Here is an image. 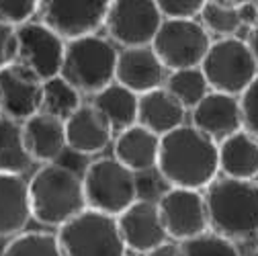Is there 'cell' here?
I'll return each mask as SVG.
<instances>
[{"label": "cell", "instance_id": "34", "mask_svg": "<svg viewBox=\"0 0 258 256\" xmlns=\"http://www.w3.org/2000/svg\"><path fill=\"white\" fill-rule=\"evenodd\" d=\"M146 256H184V252H182V246L178 242H164L162 246L154 248Z\"/></svg>", "mask_w": 258, "mask_h": 256}, {"label": "cell", "instance_id": "21", "mask_svg": "<svg viewBox=\"0 0 258 256\" xmlns=\"http://www.w3.org/2000/svg\"><path fill=\"white\" fill-rule=\"evenodd\" d=\"M186 109L162 86L140 97L138 125L146 127L158 138H164L182 127Z\"/></svg>", "mask_w": 258, "mask_h": 256}, {"label": "cell", "instance_id": "37", "mask_svg": "<svg viewBox=\"0 0 258 256\" xmlns=\"http://www.w3.org/2000/svg\"><path fill=\"white\" fill-rule=\"evenodd\" d=\"M248 256H258V250H256V252H252V254H248Z\"/></svg>", "mask_w": 258, "mask_h": 256}, {"label": "cell", "instance_id": "9", "mask_svg": "<svg viewBox=\"0 0 258 256\" xmlns=\"http://www.w3.org/2000/svg\"><path fill=\"white\" fill-rule=\"evenodd\" d=\"M164 17L152 0H115L109 7L107 31L123 49L150 47L158 35Z\"/></svg>", "mask_w": 258, "mask_h": 256}, {"label": "cell", "instance_id": "27", "mask_svg": "<svg viewBox=\"0 0 258 256\" xmlns=\"http://www.w3.org/2000/svg\"><path fill=\"white\" fill-rule=\"evenodd\" d=\"M240 5L242 3L234 0H207L201 13V25L209 31V35H219V39L236 37L242 27Z\"/></svg>", "mask_w": 258, "mask_h": 256}, {"label": "cell", "instance_id": "12", "mask_svg": "<svg viewBox=\"0 0 258 256\" xmlns=\"http://www.w3.org/2000/svg\"><path fill=\"white\" fill-rule=\"evenodd\" d=\"M19 55L17 61L27 70L33 72L39 80H49L59 76L63 55H66V41L41 21H31L17 29Z\"/></svg>", "mask_w": 258, "mask_h": 256}, {"label": "cell", "instance_id": "7", "mask_svg": "<svg viewBox=\"0 0 258 256\" xmlns=\"http://www.w3.org/2000/svg\"><path fill=\"white\" fill-rule=\"evenodd\" d=\"M63 256H125L117 217L86 209L57 230Z\"/></svg>", "mask_w": 258, "mask_h": 256}, {"label": "cell", "instance_id": "1", "mask_svg": "<svg viewBox=\"0 0 258 256\" xmlns=\"http://www.w3.org/2000/svg\"><path fill=\"white\" fill-rule=\"evenodd\" d=\"M174 188L207 190L219 176V144L192 125H182L160 142L158 166Z\"/></svg>", "mask_w": 258, "mask_h": 256}, {"label": "cell", "instance_id": "10", "mask_svg": "<svg viewBox=\"0 0 258 256\" xmlns=\"http://www.w3.org/2000/svg\"><path fill=\"white\" fill-rule=\"evenodd\" d=\"M111 3L107 0H47L41 3V23L66 43L96 35L105 27Z\"/></svg>", "mask_w": 258, "mask_h": 256}, {"label": "cell", "instance_id": "32", "mask_svg": "<svg viewBox=\"0 0 258 256\" xmlns=\"http://www.w3.org/2000/svg\"><path fill=\"white\" fill-rule=\"evenodd\" d=\"M240 103L244 115V130L258 140V78L240 97Z\"/></svg>", "mask_w": 258, "mask_h": 256}, {"label": "cell", "instance_id": "3", "mask_svg": "<svg viewBox=\"0 0 258 256\" xmlns=\"http://www.w3.org/2000/svg\"><path fill=\"white\" fill-rule=\"evenodd\" d=\"M31 213L45 226L61 228L88 209L84 182L68 166L45 164L29 180Z\"/></svg>", "mask_w": 258, "mask_h": 256}, {"label": "cell", "instance_id": "38", "mask_svg": "<svg viewBox=\"0 0 258 256\" xmlns=\"http://www.w3.org/2000/svg\"><path fill=\"white\" fill-rule=\"evenodd\" d=\"M256 7H258V3H256Z\"/></svg>", "mask_w": 258, "mask_h": 256}, {"label": "cell", "instance_id": "2", "mask_svg": "<svg viewBox=\"0 0 258 256\" xmlns=\"http://www.w3.org/2000/svg\"><path fill=\"white\" fill-rule=\"evenodd\" d=\"M209 230L232 242L258 236V182L219 176L207 190Z\"/></svg>", "mask_w": 258, "mask_h": 256}, {"label": "cell", "instance_id": "18", "mask_svg": "<svg viewBox=\"0 0 258 256\" xmlns=\"http://www.w3.org/2000/svg\"><path fill=\"white\" fill-rule=\"evenodd\" d=\"M25 148L33 162L53 164L68 148L66 140V121H59L51 115L37 113L23 123Z\"/></svg>", "mask_w": 258, "mask_h": 256}, {"label": "cell", "instance_id": "31", "mask_svg": "<svg viewBox=\"0 0 258 256\" xmlns=\"http://www.w3.org/2000/svg\"><path fill=\"white\" fill-rule=\"evenodd\" d=\"M203 0H158L164 21H197L201 19Z\"/></svg>", "mask_w": 258, "mask_h": 256}, {"label": "cell", "instance_id": "25", "mask_svg": "<svg viewBox=\"0 0 258 256\" xmlns=\"http://www.w3.org/2000/svg\"><path fill=\"white\" fill-rule=\"evenodd\" d=\"M82 107L80 92L61 76L43 82L41 90V113L51 115L59 121H68Z\"/></svg>", "mask_w": 258, "mask_h": 256}, {"label": "cell", "instance_id": "16", "mask_svg": "<svg viewBox=\"0 0 258 256\" xmlns=\"http://www.w3.org/2000/svg\"><path fill=\"white\" fill-rule=\"evenodd\" d=\"M166 68L156 51L150 47L121 49L117 59L115 82L136 92L138 97L148 94L166 84Z\"/></svg>", "mask_w": 258, "mask_h": 256}, {"label": "cell", "instance_id": "19", "mask_svg": "<svg viewBox=\"0 0 258 256\" xmlns=\"http://www.w3.org/2000/svg\"><path fill=\"white\" fill-rule=\"evenodd\" d=\"M160 142L162 138H158L150 130L142 125H134L117 136L113 146V158L132 172H146L158 166Z\"/></svg>", "mask_w": 258, "mask_h": 256}, {"label": "cell", "instance_id": "30", "mask_svg": "<svg viewBox=\"0 0 258 256\" xmlns=\"http://www.w3.org/2000/svg\"><path fill=\"white\" fill-rule=\"evenodd\" d=\"M39 9L41 3H37V0H0V23L19 29L31 23V19L39 13Z\"/></svg>", "mask_w": 258, "mask_h": 256}, {"label": "cell", "instance_id": "28", "mask_svg": "<svg viewBox=\"0 0 258 256\" xmlns=\"http://www.w3.org/2000/svg\"><path fill=\"white\" fill-rule=\"evenodd\" d=\"M3 256H63V252L55 234L25 232L5 246Z\"/></svg>", "mask_w": 258, "mask_h": 256}, {"label": "cell", "instance_id": "26", "mask_svg": "<svg viewBox=\"0 0 258 256\" xmlns=\"http://www.w3.org/2000/svg\"><path fill=\"white\" fill-rule=\"evenodd\" d=\"M164 88L184 109H195L211 92V86H209L201 68H188V70L170 72L168 78H166Z\"/></svg>", "mask_w": 258, "mask_h": 256}, {"label": "cell", "instance_id": "17", "mask_svg": "<svg viewBox=\"0 0 258 256\" xmlns=\"http://www.w3.org/2000/svg\"><path fill=\"white\" fill-rule=\"evenodd\" d=\"M113 127L105 115L92 103L82 105L66 121V140L68 148L82 156H92L103 152L113 140Z\"/></svg>", "mask_w": 258, "mask_h": 256}, {"label": "cell", "instance_id": "4", "mask_svg": "<svg viewBox=\"0 0 258 256\" xmlns=\"http://www.w3.org/2000/svg\"><path fill=\"white\" fill-rule=\"evenodd\" d=\"M119 51L99 35L66 43L59 76L68 80L80 94H99L115 82Z\"/></svg>", "mask_w": 258, "mask_h": 256}, {"label": "cell", "instance_id": "8", "mask_svg": "<svg viewBox=\"0 0 258 256\" xmlns=\"http://www.w3.org/2000/svg\"><path fill=\"white\" fill-rule=\"evenodd\" d=\"M213 41L201 21H164L152 49L170 72L201 68Z\"/></svg>", "mask_w": 258, "mask_h": 256}, {"label": "cell", "instance_id": "6", "mask_svg": "<svg viewBox=\"0 0 258 256\" xmlns=\"http://www.w3.org/2000/svg\"><path fill=\"white\" fill-rule=\"evenodd\" d=\"M82 182L88 209L99 213L119 217L138 201L136 172L125 168L115 158H101L88 164Z\"/></svg>", "mask_w": 258, "mask_h": 256}, {"label": "cell", "instance_id": "35", "mask_svg": "<svg viewBox=\"0 0 258 256\" xmlns=\"http://www.w3.org/2000/svg\"><path fill=\"white\" fill-rule=\"evenodd\" d=\"M240 19L242 25H256L258 23V7L256 3H242L240 5Z\"/></svg>", "mask_w": 258, "mask_h": 256}, {"label": "cell", "instance_id": "20", "mask_svg": "<svg viewBox=\"0 0 258 256\" xmlns=\"http://www.w3.org/2000/svg\"><path fill=\"white\" fill-rule=\"evenodd\" d=\"M31 217L29 180L19 174H0V238L19 236Z\"/></svg>", "mask_w": 258, "mask_h": 256}, {"label": "cell", "instance_id": "39", "mask_svg": "<svg viewBox=\"0 0 258 256\" xmlns=\"http://www.w3.org/2000/svg\"><path fill=\"white\" fill-rule=\"evenodd\" d=\"M256 238H258V236H256Z\"/></svg>", "mask_w": 258, "mask_h": 256}, {"label": "cell", "instance_id": "23", "mask_svg": "<svg viewBox=\"0 0 258 256\" xmlns=\"http://www.w3.org/2000/svg\"><path fill=\"white\" fill-rule=\"evenodd\" d=\"M92 105L105 115V119L113 127V132L121 134V132L129 130V127L138 125L140 97L117 82H113L99 94H94Z\"/></svg>", "mask_w": 258, "mask_h": 256}, {"label": "cell", "instance_id": "11", "mask_svg": "<svg viewBox=\"0 0 258 256\" xmlns=\"http://www.w3.org/2000/svg\"><path fill=\"white\" fill-rule=\"evenodd\" d=\"M158 209L168 238L178 244L209 232V213L203 190L170 186L158 199Z\"/></svg>", "mask_w": 258, "mask_h": 256}, {"label": "cell", "instance_id": "15", "mask_svg": "<svg viewBox=\"0 0 258 256\" xmlns=\"http://www.w3.org/2000/svg\"><path fill=\"white\" fill-rule=\"evenodd\" d=\"M192 127L221 144L230 136L244 130L242 103L238 97L211 90L207 97L192 109Z\"/></svg>", "mask_w": 258, "mask_h": 256}, {"label": "cell", "instance_id": "24", "mask_svg": "<svg viewBox=\"0 0 258 256\" xmlns=\"http://www.w3.org/2000/svg\"><path fill=\"white\" fill-rule=\"evenodd\" d=\"M33 164L23 140V123L0 115V174H19Z\"/></svg>", "mask_w": 258, "mask_h": 256}, {"label": "cell", "instance_id": "13", "mask_svg": "<svg viewBox=\"0 0 258 256\" xmlns=\"http://www.w3.org/2000/svg\"><path fill=\"white\" fill-rule=\"evenodd\" d=\"M41 90L39 80L31 70L19 61L0 70V115L25 123L33 115L41 113Z\"/></svg>", "mask_w": 258, "mask_h": 256}, {"label": "cell", "instance_id": "29", "mask_svg": "<svg viewBox=\"0 0 258 256\" xmlns=\"http://www.w3.org/2000/svg\"><path fill=\"white\" fill-rule=\"evenodd\" d=\"M180 246H182L184 256H240L236 242L223 238L211 230L199 238L182 242Z\"/></svg>", "mask_w": 258, "mask_h": 256}, {"label": "cell", "instance_id": "5", "mask_svg": "<svg viewBox=\"0 0 258 256\" xmlns=\"http://www.w3.org/2000/svg\"><path fill=\"white\" fill-rule=\"evenodd\" d=\"M201 70L215 92L242 97L258 78V63L250 45L240 37H225L213 41L205 55Z\"/></svg>", "mask_w": 258, "mask_h": 256}, {"label": "cell", "instance_id": "14", "mask_svg": "<svg viewBox=\"0 0 258 256\" xmlns=\"http://www.w3.org/2000/svg\"><path fill=\"white\" fill-rule=\"evenodd\" d=\"M117 223L125 248L144 256L168 240L158 203L146 199H138L132 207L125 209L117 217Z\"/></svg>", "mask_w": 258, "mask_h": 256}, {"label": "cell", "instance_id": "36", "mask_svg": "<svg viewBox=\"0 0 258 256\" xmlns=\"http://www.w3.org/2000/svg\"><path fill=\"white\" fill-rule=\"evenodd\" d=\"M246 43L250 45V49H252V53H254V59H256V63H258V23H256L254 27H250V33H248Z\"/></svg>", "mask_w": 258, "mask_h": 256}, {"label": "cell", "instance_id": "33", "mask_svg": "<svg viewBox=\"0 0 258 256\" xmlns=\"http://www.w3.org/2000/svg\"><path fill=\"white\" fill-rule=\"evenodd\" d=\"M19 55V41H17V29L0 23V70L17 61Z\"/></svg>", "mask_w": 258, "mask_h": 256}, {"label": "cell", "instance_id": "22", "mask_svg": "<svg viewBox=\"0 0 258 256\" xmlns=\"http://www.w3.org/2000/svg\"><path fill=\"white\" fill-rule=\"evenodd\" d=\"M219 170L236 180H254L258 176V140L246 130L219 144Z\"/></svg>", "mask_w": 258, "mask_h": 256}]
</instances>
